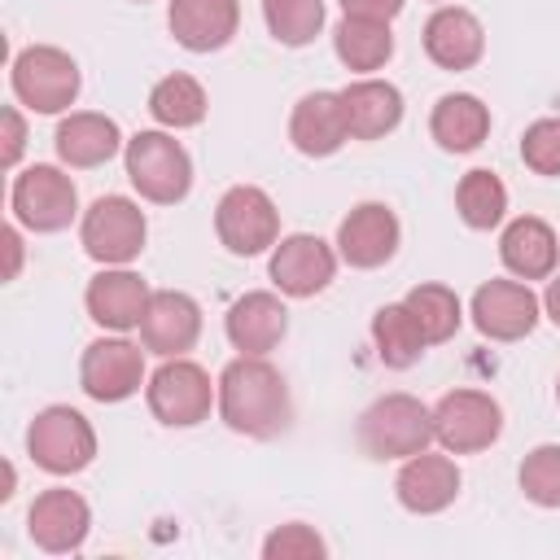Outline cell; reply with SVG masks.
I'll return each instance as SVG.
<instances>
[{
    "mask_svg": "<svg viewBox=\"0 0 560 560\" xmlns=\"http://www.w3.org/2000/svg\"><path fill=\"white\" fill-rule=\"evenodd\" d=\"M149 114L171 131L197 127L206 118V88L192 74H166L149 92Z\"/></svg>",
    "mask_w": 560,
    "mask_h": 560,
    "instance_id": "cell-29",
    "label": "cell"
},
{
    "mask_svg": "<svg viewBox=\"0 0 560 560\" xmlns=\"http://www.w3.org/2000/svg\"><path fill=\"white\" fill-rule=\"evenodd\" d=\"M0 122H4V149H0V162H4V166H18V158H22V149H26V122H22V114H18L13 105H4Z\"/></svg>",
    "mask_w": 560,
    "mask_h": 560,
    "instance_id": "cell-36",
    "label": "cell"
},
{
    "mask_svg": "<svg viewBox=\"0 0 560 560\" xmlns=\"http://www.w3.org/2000/svg\"><path fill=\"white\" fill-rule=\"evenodd\" d=\"M201 337V306L179 293V289H162L149 298V311L140 319V341L144 350L162 354V359H179L184 350H192Z\"/></svg>",
    "mask_w": 560,
    "mask_h": 560,
    "instance_id": "cell-16",
    "label": "cell"
},
{
    "mask_svg": "<svg viewBox=\"0 0 560 560\" xmlns=\"http://www.w3.org/2000/svg\"><path fill=\"white\" fill-rule=\"evenodd\" d=\"M144 381V350L131 346L127 337H101L83 350L79 363V385L96 402H122L140 389Z\"/></svg>",
    "mask_w": 560,
    "mask_h": 560,
    "instance_id": "cell-11",
    "label": "cell"
},
{
    "mask_svg": "<svg viewBox=\"0 0 560 560\" xmlns=\"http://www.w3.org/2000/svg\"><path fill=\"white\" fill-rule=\"evenodd\" d=\"M262 556L267 560H319L324 556V538L311 529V525H280L267 534L262 542Z\"/></svg>",
    "mask_w": 560,
    "mask_h": 560,
    "instance_id": "cell-35",
    "label": "cell"
},
{
    "mask_svg": "<svg viewBox=\"0 0 560 560\" xmlns=\"http://www.w3.org/2000/svg\"><path fill=\"white\" fill-rule=\"evenodd\" d=\"M13 96L35 114H61L79 96V66L52 44H31L13 57Z\"/></svg>",
    "mask_w": 560,
    "mask_h": 560,
    "instance_id": "cell-4",
    "label": "cell"
},
{
    "mask_svg": "<svg viewBox=\"0 0 560 560\" xmlns=\"http://www.w3.org/2000/svg\"><path fill=\"white\" fill-rule=\"evenodd\" d=\"M236 0H171V35L188 52H214L236 35Z\"/></svg>",
    "mask_w": 560,
    "mask_h": 560,
    "instance_id": "cell-23",
    "label": "cell"
},
{
    "mask_svg": "<svg viewBox=\"0 0 560 560\" xmlns=\"http://www.w3.org/2000/svg\"><path fill=\"white\" fill-rule=\"evenodd\" d=\"M499 433H503V411L481 389H451L433 407V438L451 455L486 451V446L499 442Z\"/></svg>",
    "mask_w": 560,
    "mask_h": 560,
    "instance_id": "cell-8",
    "label": "cell"
},
{
    "mask_svg": "<svg viewBox=\"0 0 560 560\" xmlns=\"http://www.w3.org/2000/svg\"><path fill=\"white\" fill-rule=\"evenodd\" d=\"M542 302L521 280H486L472 293V324L490 341H521L534 332Z\"/></svg>",
    "mask_w": 560,
    "mask_h": 560,
    "instance_id": "cell-12",
    "label": "cell"
},
{
    "mask_svg": "<svg viewBox=\"0 0 560 560\" xmlns=\"http://www.w3.org/2000/svg\"><path fill=\"white\" fill-rule=\"evenodd\" d=\"M214 232H219V241H223L232 254H241V258L262 254V249H271L276 236H280L276 201H271L262 188H254V184H236V188H228V192L219 197V206H214Z\"/></svg>",
    "mask_w": 560,
    "mask_h": 560,
    "instance_id": "cell-10",
    "label": "cell"
},
{
    "mask_svg": "<svg viewBox=\"0 0 560 560\" xmlns=\"http://www.w3.org/2000/svg\"><path fill=\"white\" fill-rule=\"evenodd\" d=\"M402 302H407V311H411V319H416L424 346L451 341L455 328H459V319H464L459 298H455V289H446V284H416Z\"/></svg>",
    "mask_w": 560,
    "mask_h": 560,
    "instance_id": "cell-30",
    "label": "cell"
},
{
    "mask_svg": "<svg viewBox=\"0 0 560 560\" xmlns=\"http://www.w3.org/2000/svg\"><path fill=\"white\" fill-rule=\"evenodd\" d=\"M332 48L341 57L346 70H381L394 52V35H389V22H372V18H341L337 35H332Z\"/></svg>",
    "mask_w": 560,
    "mask_h": 560,
    "instance_id": "cell-27",
    "label": "cell"
},
{
    "mask_svg": "<svg viewBox=\"0 0 560 560\" xmlns=\"http://www.w3.org/2000/svg\"><path fill=\"white\" fill-rule=\"evenodd\" d=\"M9 206H13V219L31 232H61L79 214V192H74V179L57 166H26L13 179Z\"/></svg>",
    "mask_w": 560,
    "mask_h": 560,
    "instance_id": "cell-9",
    "label": "cell"
},
{
    "mask_svg": "<svg viewBox=\"0 0 560 560\" xmlns=\"http://www.w3.org/2000/svg\"><path fill=\"white\" fill-rule=\"evenodd\" d=\"M88 529H92V512H88L83 494L61 490V486L35 494V503L26 512V534L35 538V547H44L52 556L79 551L83 538H88Z\"/></svg>",
    "mask_w": 560,
    "mask_h": 560,
    "instance_id": "cell-14",
    "label": "cell"
},
{
    "mask_svg": "<svg viewBox=\"0 0 560 560\" xmlns=\"http://www.w3.org/2000/svg\"><path fill=\"white\" fill-rule=\"evenodd\" d=\"M223 328H228V341H232L241 354H267V350H276L280 337L289 332V311H284V302H280L276 293L254 289V293H245V298L232 302Z\"/></svg>",
    "mask_w": 560,
    "mask_h": 560,
    "instance_id": "cell-20",
    "label": "cell"
},
{
    "mask_svg": "<svg viewBox=\"0 0 560 560\" xmlns=\"http://www.w3.org/2000/svg\"><path fill=\"white\" fill-rule=\"evenodd\" d=\"M429 131L446 153H472L490 136V109L472 92H451L433 105Z\"/></svg>",
    "mask_w": 560,
    "mask_h": 560,
    "instance_id": "cell-26",
    "label": "cell"
},
{
    "mask_svg": "<svg viewBox=\"0 0 560 560\" xmlns=\"http://www.w3.org/2000/svg\"><path fill=\"white\" fill-rule=\"evenodd\" d=\"M118 149H122L118 122L105 118V114L79 109V114H70V118L57 122V158H61L66 166H74V171L105 166Z\"/></svg>",
    "mask_w": 560,
    "mask_h": 560,
    "instance_id": "cell-25",
    "label": "cell"
},
{
    "mask_svg": "<svg viewBox=\"0 0 560 560\" xmlns=\"http://www.w3.org/2000/svg\"><path fill=\"white\" fill-rule=\"evenodd\" d=\"M542 311L551 315V324H560V276L547 284V293H542Z\"/></svg>",
    "mask_w": 560,
    "mask_h": 560,
    "instance_id": "cell-39",
    "label": "cell"
},
{
    "mask_svg": "<svg viewBox=\"0 0 560 560\" xmlns=\"http://www.w3.org/2000/svg\"><path fill=\"white\" fill-rule=\"evenodd\" d=\"M337 96H341V109H346L350 140H381L402 122V92L385 79H354Z\"/></svg>",
    "mask_w": 560,
    "mask_h": 560,
    "instance_id": "cell-21",
    "label": "cell"
},
{
    "mask_svg": "<svg viewBox=\"0 0 560 560\" xmlns=\"http://www.w3.org/2000/svg\"><path fill=\"white\" fill-rule=\"evenodd\" d=\"M0 241H4V249H9V271H4V276L13 280V276H18V267H22V236H18V228H4V232H0Z\"/></svg>",
    "mask_w": 560,
    "mask_h": 560,
    "instance_id": "cell-38",
    "label": "cell"
},
{
    "mask_svg": "<svg viewBox=\"0 0 560 560\" xmlns=\"http://www.w3.org/2000/svg\"><path fill=\"white\" fill-rule=\"evenodd\" d=\"M402 0H341V13L346 18H372V22H389L398 18Z\"/></svg>",
    "mask_w": 560,
    "mask_h": 560,
    "instance_id": "cell-37",
    "label": "cell"
},
{
    "mask_svg": "<svg viewBox=\"0 0 560 560\" xmlns=\"http://www.w3.org/2000/svg\"><path fill=\"white\" fill-rule=\"evenodd\" d=\"M455 206H459V219L477 232H490L503 223L508 214V188L494 171H468L455 188Z\"/></svg>",
    "mask_w": 560,
    "mask_h": 560,
    "instance_id": "cell-31",
    "label": "cell"
},
{
    "mask_svg": "<svg viewBox=\"0 0 560 560\" xmlns=\"http://www.w3.org/2000/svg\"><path fill=\"white\" fill-rule=\"evenodd\" d=\"M26 451H31V459H35L44 472L70 477V472H79V468L92 464V455H96V433H92L88 416L74 411V407H44V411L31 420Z\"/></svg>",
    "mask_w": 560,
    "mask_h": 560,
    "instance_id": "cell-6",
    "label": "cell"
},
{
    "mask_svg": "<svg viewBox=\"0 0 560 560\" xmlns=\"http://www.w3.org/2000/svg\"><path fill=\"white\" fill-rule=\"evenodd\" d=\"M144 232H149L144 210L127 197H96L79 223V241L88 258H96L101 267H127L131 258H140Z\"/></svg>",
    "mask_w": 560,
    "mask_h": 560,
    "instance_id": "cell-5",
    "label": "cell"
},
{
    "mask_svg": "<svg viewBox=\"0 0 560 560\" xmlns=\"http://www.w3.org/2000/svg\"><path fill=\"white\" fill-rule=\"evenodd\" d=\"M219 416L228 429L249 438H271L289 424L293 402L284 376L262 354H241L219 376Z\"/></svg>",
    "mask_w": 560,
    "mask_h": 560,
    "instance_id": "cell-1",
    "label": "cell"
},
{
    "mask_svg": "<svg viewBox=\"0 0 560 560\" xmlns=\"http://www.w3.org/2000/svg\"><path fill=\"white\" fill-rule=\"evenodd\" d=\"M262 18L280 44L302 48L324 26V0H262Z\"/></svg>",
    "mask_w": 560,
    "mask_h": 560,
    "instance_id": "cell-32",
    "label": "cell"
},
{
    "mask_svg": "<svg viewBox=\"0 0 560 560\" xmlns=\"http://www.w3.org/2000/svg\"><path fill=\"white\" fill-rule=\"evenodd\" d=\"M332 276H337V254L319 236L293 232V236L276 241V249H271V280H276L280 293L315 298V293H324L332 284Z\"/></svg>",
    "mask_w": 560,
    "mask_h": 560,
    "instance_id": "cell-13",
    "label": "cell"
},
{
    "mask_svg": "<svg viewBox=\"0 0 560 560\" xmlns=\"http://www.w3.org/2000/svg\"><path fill=\"white\" fill-rule=\"evenodd\" d=\"M127 179L131 188L153 206H175L192 188V162L188 149L166 131H140L127 140Z\"/></svg>",
    "mask_w": 560,
    "mask_h": 560,
    "instance_id": "cell-3",
    "label": "cell"
},
{
    "mask_svg": "<svg viewBox=\"0 0 560 560\" xmlns=\"http://www.w3.org/2000/svg\"><path fill=\"white\" fill-rule=\"evenodd\" d=\"M398 249V219L389 206L381 201H363L354 206L341 228H337V254L359 267V271H372V267H385Z\"/></svg>",
    "mask_w": 560,
    "mask_h": 560,
    "instance_id": "cell-15",
    "label": "cell"
},
{
    "mask_svg": "<svg viewBox=\"0 0 560 560\" xmlns=\"http://www.w3.org/2000/svg\"><path fill=\"white\" fill-rule=\"evenodd\" d=\"M149 284L136 276V271H127V267H105L101 276H92V284H88V293H83V302H88V315L101 324V328H109V332H131V328H140V319H144V311H149Z\"/></svg>",
    "mask_w": 560,
    "mask_h": 560,
    "instance_id": "cell-17",
    "label": "cell"
},
{
    "mask_svg": "<svg viewBox=\"0 0 560 560\" xmlns=\"http://www.w3.org/2000/svg\"><path fill=\"white\" fill-rule=\"evenodd\" d=\"M556 398H560V376H556Z\"/></svg>",
    "mask_w": 560,
    "mask_h": 560,
    "instance_id": "cell-40",
    "label": "cell"
},
{
    "mask_svg": "<svg viewBox=\"0 0 560 560\" xmlns=\"http://www.w3.org/2000/svg\"><path fill=\"white\" fill-rule=\"evenodd\" d=\"M521 490L538 508H560V446H534L521 464Z\"/></svg>",
    "mask_w": 560,
    "mask_h": 560,
    "instance_id": "cell-33",
    "label": "cell"
},
{
    "mask_svg": "<svg viewBox=\"0 0 560 560\" xmlns=\"http://www.w3.org/2000/svg\"><path fill=\"white\" fill-rule=\"evenodd\" d=\"M521 158L534 175H560V118H538L521 136Z\"/></svg>",
    "mask_w": 560,
    "mask_h": 560,
    "instance_id": "cell-34",
    "label": "cell"
},
{
    "mask_svg": "<svg viewBox=\"0 0 560 560\" xmlns=\"http://www.w3.org/2000/svg\"><path fill=\"white\" fill-rule=\"evenodd\" d=\"M372 341L385 368H411L424 354V337L407 311V302H389L372 315Z\"/></svg>",
    "mask_w": 560,
    "mask_h": 560,
    "instance_id": "cell-28",
    "label": "cell"
},
{
    "mask_svg": "<svg viewBox=\"0 0 560 560\" xmlns=\"http://www.w3.org/2000/svg\"><path fill=\"white\" fill-rule=\"evenodd\" d=\"M149 411L171 424V429H192L210 416V402L219 398V389L210 385L206 368L192 359H166L153 376H149Z\"/></svg>",
    "mask_w": 560,
    "mask_h": 560,
    "instance_id": "cell-7",
    "label": "cell"
},
{
    "mask_svg": "<svg viewBox=\"0 0 560 560\" xmlns=\"http://www.w3.org/2000/svg\"><path fill=\"white\" fill-rule=\"evenodd\" d=\"M359 442L372 459H411L433 442V411L411 394H385L363 411Z\"/></svg>",
    "mask_w": 560,
    "mask_h": 560,
    "instance_id": "cell-2",
    "label": "cell"
},
{
    "mask_svg": "<svg viewBox=\"0 0 560 560\" xmlns=\"http://www.w3.org/2000/svg\"><path fill=\"white\" fill-rule=\"evenodd\" d=\"M394 494H398V503H402L407 512L433 516V512H442V508L455 503V494H459V468H455V459H446V455L420 451V455H411V459L398 468Z\"/></svg>",
    "mask_w": 560,
    "mask_h": 560,
    "instance_id": "cell-18",
    "label": "cell"
},
{
    "mask_svg": "<svg viewBox=\"0 0 560 560\" xmlns=\"http://www.w3.org/2000/svg\"><path fill=\"white\" fill-rule=\"evenodd\" d=\"M424 52L433 66L442 70H468L481 61L486 52V31L481 22L459 9V4H442L429 22H424Z\"/></svg>",
    "mask_w": 560,
    "mask_h": 560,
    "instance_id": "cell-19",
    "label": "cell"
},
{
    "mask_svg": "<svg viewBox=\"0 0 560 560\" xmlns=\"http://www.w3.org/2000/svg\"><path fill=\"white\" fill-rule=\"evenodd\" d=\"M499 258L512 276L521 280H547L556 271V258H560V241L556 232L538 219V214H521L503 228L499 236Z\"/></svg>",
    "mask_w": 560,
    "mask_h": 560,
    "instance_id": "cell-24",
    "label": "cell"
},
{
    "mask_svg": "<svg viewBox=\"0 0 560 560\" xmlns=\"http://www.w3.org/2000/svg\"><path fill=\"white\" fill-rule=\"evenodd\" d=\"M289 140H293V149L306 153V158H328V153H337V149L350 140L341 96H337V92H306V96L293 105Z\"/></svg>",
    "mask_w": 560,
    "mask_h": 560,
    "instance_id": "cell-22",
    "label": "cell"
}]
</instances>
